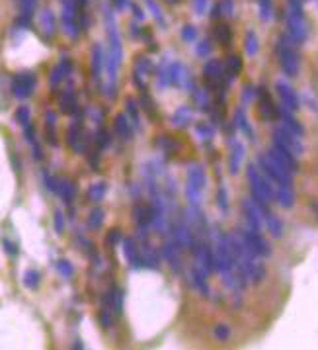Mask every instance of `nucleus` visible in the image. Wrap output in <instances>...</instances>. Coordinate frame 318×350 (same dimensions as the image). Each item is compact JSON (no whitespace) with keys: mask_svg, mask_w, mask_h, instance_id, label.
<instances>
[{"mask_svg":"<svg viewBox=\"0 0 318 350\" xmlns=\"http://www.w3.org/2000/svg\"><path fill=\"white\" fill-rule=\"evenodd\" d=\"M104 223V210L102 208H94L88 215V227L90 229H100Z\"/></svg>","mask_w":318,"mask_h":350,"instance_id":"37","label":"nucleus"},{"mask_svg":"<svg viewBox=\"0 0 318 350\" xmlns=\"http://www.w3.org/2000/svg\"><path fill=\"white\" fill-rule=\"evenodd\" d=\"M76 192H78L76 182H72L70 178H59V188H57V194L61 196V200H63L67 206L72 204V200L76 198Z\"/></svg>","mask_w":318,"mask_h":350,"instance_id":"21","label":"nucleus"},{"mask_svg":"<svg viewBox=\"0 0 318 350\" xmlns=\"http://www.w3.org/2000/svg\"><path fill=\"white\" fill-rule=\"evenodd\" d=\"M311 210H313V213L317 215V219H318V202L315 200V202H311Z\"/></svg>","mask_w":318,"mask_h":350,"instance_id":"59","label":"nucleus"},{"mask_svg":"<svg viewBox=\"0 0 318 350\" xmlns=\"http://www.w3.org/2000/svg\"><path fill=\"white\" fill-rule=\"evenodd\" d=\"M23 137L25 141L31 145V143H35V129H33V125L31 123H27L25 127H23Z\"/></svg>","mask_w":318,"mask_h":350,"instance_id":"54","label":"nucleus"},{"mask_svg":"<svg viewBox=\"0 0 318 350\" xmlns=\"http://www.w3.org/2000/svg\"><path fill=\"white\" fill-rule=\"evenodd\" d=\"M141 104L145 106V110H147L149 114H153V116L157 114V108H155V102H153V100H149V96H147V92H145V90H143V94H141Z\"/></svg>","mask_w":318,"mask_h":350,"instance_id":"52","label":"nucleus"},{"mask_svg":"<svg viewBox=\"0 0 318 350\" xmlns=\"http://www.w3.org/2000/svg\"><path fill=\"white\" fill-rule=\"evenodd\" d=\"M133 215H135V221L137 225H139V235L145 239L147 237V229L151 227V219H153V210H151V206H137L135 211H133Z\"/></svg>","mask_w":318,"mask_h":350,"instance_id":"16","label":"nucleus"},{"mask_svg":"<svg viewBox=\"0 0 318 350\" xmlns=\"http://www.w3.org/2000/svg\"><path fill=\"white\" fill-rule=\"evenodd\" d=\"M2 247H4V253L6 255H10V257H18V245L16 243H12L10 239H2Z\"/></svg>","mask_w":318,"mask_h":350,"instance_id":"48","label":"nucleus"},{"mask_svg":"<svg viewBox=\"0 0 318 350\" xmlns=\"http://www.w3.org/2000/svg\"><path fill=\"white\" fill-rule=\"evenodd\" d=\"M277 112H279V119H281V123H283V127L285 129H289L291 133H295L297 137H303L305 135V127L301 125V121L293 116V112L289 110V108H285L283 104L281 106H277Z\"/></svg>","mask_w":318,"mask_h":350,"instance_id":"14","label":"nucleus"},{"mask_svg":"<svg viewBox=\"0 0 318 350\" xmlns=\"http://www.w3.org/2000/svg\"><path fill=\"white\" fill-rule=\"evenodd\" d=\"M114 131H115V135H117L119 139L129 141L131 137H133V123H129L127 116H123V114H121V116H115Z\"/></svg>","mask_w":318,"mask_h":350,"instance_id":"22","label":"nucleus"},{"mask_svg":"<svg viewBox=\"0 0 318 350\" xmlns=\"http://www.w3.org/2000/svg\"><path fill=\"white\" fill-rule=\"evenodd\" d=\"M67 143L68 147H72L76 153L84 151V145H82V123L80 121H74L67 129Z\"/></svg>","mask_w":318,"mask_h":350,"instance_id":"19","label":"nucleus"},{"mask_svg":"<svg viewBox=\"0 0 318 350\" xmlns=\"http://www.w3.org/2000/svg\"><path fill=\"white\" fill-rule=\"evenodd\" d=\"M217 206H219V210L223 211V213H227L228 211V192L225 184H221L219 190H217Z\"/></svg>","mask_w":318,"mask_h":350,"instance_id":"40","label":"nucleus"},{"mask_svg":"<svg viewBox=\"0 0 318 350\" xmlns=\"http://www.w3.org/2000/svg\"><path fill=\"white\" fill-rule=\"evenodd\" d=\"M240 210H242V215H244V221H246V225H248V229L252 231H262V227H264V213L262 210L252 202V198H246V200H242V204H240Z\"/></svg>","mask_w":318,"mask_h":350,"instance_id":"7","label":"nucleus"},{"mask_svg":"<svg viewBox=\"0 0 318 350\" xmlns=\"http://www.w3.org/2000/svg\"><path fill=\"white\" fill-rule=\"evenodd\" d=\"M275 92L279 96V100H281V104L285 106V108H289L291 112H297L299 110V94L295 92V88L289 84V82H285V80H277L275 82Z\"/></svg>","mask_w":318,"mask_h":350,"instance_id":"10","label":"nucleus"},{"mask_svg":"<svg viewBox=\"0 0 318 350\" xmlns=\"http://www.w3.org/2000/svg\"><path fill=\"white\" fill-rule=\"evenodd\" d=\"M137 72H143V74H147V72H151L153 70V63L149 61V59H145V57H141L139 61H137Z\"/></svg>","mask_w":318,"mask_h":350,"instance_id":"53","label":"nucleus"},{"mask_svg":"<svg viewBox=\"0 0 318 350\" xmlns=\"http://www.w3.org/2000/svg\"><path fill=\"white\" fill-rule=\"evenodd\" d=\"M157 145H159L160 151H162L164 155H174V153H178V149H180V143L174 139L172 135H160L159 141H157Z\"/></svg>","mask_w":318,"mask_h":350,"instance_id":"30","label":"nucleus"},{"mask_svg":"<svg viewBox=\"0 0 318 350\" xmlns=\"http://www.w3.org/2000/svg\"><path fill=\"white\" fill-rule=\"evenodd\" d=\"M96 147L102 151V149H108L110 147V133L106 131V129H102V127H98V131H96Z\"/></svg>","mask_w":318,"mask_h":350,"instance_id":"42","label":"nucleus"},{"mask_svg":"<svg viewBox=\"0 0 318 350\" xmlns=\"http://www.w3.org/2000/svg\"><path fill=\"white\" fill-rule=\"evenodd\" d=\"M230 327L228 325H217V327L213 329V337L219 341V343H227L228 339H230Z\"/></svg>","mask_w":318,"mask_h":350,"instance_id":"43","label":"nucleus"},{"mask_svg":"<svg viewBox=\"0 0 318 350\" xmlns=\"http://www.w3.org/2000/svg\"><path fill=\"white\" fill-rule=\"evenodd\" d=\"M277 55H279V65L287 76H295L299 72V55L295 49L289 45L285 39H281L277 43Z\"/></svg>","mask_w":318,"mask_h":350,"instance_id":"4","label":"nucleus"},{"mask_svg":"<svg viewBox=\"0 0 318 350\" xmlns=\"http://www.w3.org/2000/svg\"><path fill=\"white\" fill-rule=\"evenodd\" d=\"M256 92H258L256 98H260V114H262V117H266V119H275V117L279 116V112H277V106L273 104L272 94L268 92L266 86L256 88Z\"/></svg>","mask_w":318,"mask_h":350,"instance_id":"12","label":"nucleus"},{"mask_svg":"<svg viewBox=\"0 0 318 350\" xmlns=\"http://www.w3.org/2000/svg\"><path fill=\"white\" fill-rule=\"evenodd\" d=\"M108 305L114 309V313L115 315H121L123 313V292L117 288V286H112L110 288V292H108Z\"/></svg>","mask_w":318,"mask_h":350,"instance_id":"28","label":"nucleus"},{"mask_svg":"<svg viewBox=\"0 0 318 350\" xmlns=\"http://www.w3.org/2000/svg\"><path fill=\"white\" fill-rule=\"evenodd\" d=\"M240 70H242V61H240V57H238V55H230L227 59V74L232 76V78H236V74H240Z\"/></svg>","mask_w":318,"mask_h":350,"instance_id":"35","label":"nucleus"},{"mask_svg":"<svg viewBox=\"0 0 318 350\" xmlns=\"http://www.w3.org/2000/svg\"><path fill=\"white\" fill-rule=\"evenodd\" d=\"M215 35H217V39L223 43V47L230 45L232 31H230V27H228V25H219V27H217V31H215Z\"/></svg>","mask_w":318,"mask_h":350,"instance_id":"41","label":"nucleus"},{"mask_svg":"<svg viewBox=\"0 0 318 350\" xmlns=\"http://www.w3.org/2000/svg\"><path fill=\"white\" fill-rule=\"evenodd\" d=\"M180 249L176 247V243L172 241V237L162 245V257L166 258V262L170 264V268L176 272V274H180L182 272V260H180Z\"/></svg>","mask_w":318,"mask_h":350,"instance_id":"15","label":"nucleus"},{"mask_svg":"<svg viewBox=\"0 0 318 350\" xmlns=\"http://www.w3.org/2000/svg\"><path fill=\"white\" fill-rule=\"evenodd\" d=\"M195 35H197V33H195V29H193V27H189V25H187V27H183L182 37L185 39V41H193V39H195Z\"/></svg>","mask_w":318,"mask_h":350,"instance_id":"56","label":"nucleus"},{"mask_svg":"<svg viewBox=\"0 0 318 350\" xmlns=\"http://www.w3.org/2000/svg\"><path fill=\"white\" fill-rule=\"evenodd\" d=\"M205 184H207V176H205L203 164L191 163L187 166V186H185V196L191 206H199Z\"/></svg>","mask_w":318,"mask_h":350,"instance_id":"2","label":"nucleus"},{"mask_svg":"<svg viewBox=\"0 0 318 350\" xmlns=\"http://www.w3.org/2000/svg\"><path fill=\"white\" fill-rule=\"evenodd\" d=\"M106 192H108V184L106 182H96V184H92L88 188V200L94 202V204H100L104 200Z\"/></svg>","mask_w":318,"mask_h":350,"instance_id":"32","label":"nucleus"},{"mask_svg":"<svg viewBox=\"0 0 318 350\" xmlns=\"http://www.w3.org/2000/svg\"><path fill=\"white\" fill-rule=\"evenodd\" d=\"M100 323H102L106 329H110L112 325H114V317H112L110 305H108V307H102V311H100Z\"/></svg>","mask_w":318,"mask_h":350,"instance_id":"46","label":"nucleus"},{"mask_svg":"<svg viewBox=\"0 0 318 350\" xmlns=\"http://www.w3.org/2000/svg\"><path fill=\"white\" fill-rule=\"evenodd\" d=\"M43 180H45V186L49 192L57 194V188H59V178L57 176H49L47 172H43Z\"/></svg>","mask_w":318,"mask_h":350,"instance_id":"50","label":"nucleus"},{"mask_svg":"<svg viewBox=\"0 0 318 350\" xmlns=\"http://www.w3.org/2000/svg\"><path fill=\"white\" fill-rule=\"evenodd\" d=\"M191 119H193V112L187 106H180L174 112V116H172V125L178 127V129H182V127H187L191 123Z\"/></svg>","mask_w":318,"mask_h":350,"instance_id":"27","label":"nucleus"},{"mask_svg":"<svg viewBox=\"0 0 318 350\" xmlns=\"http://www.w3.org/2000/svg\"><path fill=\"white\" fill-rule=\"evenodd\" d=\"M305 102L311 106L313 112H318V100L315 96H311V92H305Z\"/></svg>","mask_w":318,"mask_h":350,"instance_id":"55","label":"nucleus"},{"mask_svg":"<svg viewBox=\"0 0 318 350\" xmlns=\"http://www.w3.org/2000/svg\"><path fill=\"white\" fill-rule=\"evenodd\" d=\"M273 145H279L283 149H287L289 153H293L295 157H301L305 153V145L301 143V137H297L295 133H291L289 129H285L283 125L275 127L272 131Z\"/></svg>","mask_w":318,"mask_h":350,"instance_id":"3","label":"nucleus"},{"mask_svg":"<svg viewBox=\"0 0 318 350\" xmlns=\"http://www.w3.org/2000/svg\"><path fill=\"white\" fill-rule=\"evenodd\" d=\"M121 241H123V235H121L119 229H112V231L108 233V245H110V247H117Z\"/></svg>","mask_w":318,"mask_h":350,"instance_id":"51","label":"nucleus"},{"mask_svg":"<svg viewBox=\"0 0 318 350\" xmlns=\"http://www.w3.org/2000/svg\"><path fill=\"white\" fill-rule=\"evenodd\" d=\"M268 155L272 157L275 163H279L283 168H287L289 172H299V161H297V157L293 153H289L287 149H283V147H279V145H272L270 149H268Z\"/></svg>","mask_w":318,"mask_h":350,"instance_id":"8","label":"nucleus"},{"mask_svg":"<svg viewBox=\"0 0 318 350\" xmlns=\"http://www.w3.org/2000/svg\"><path fill=\"white\" fill-rule=\"evenodd\" d=\"M39 284H41V274H39V270L27 268V270L23 272V286H25L27 290H37Z\"/></svg>","mask_w":318,"mask_h":350,"instance_id":"31","label":"nucleus"},{"mask_svg":"<svg viewBox=\"0 0 318 350\" xmlns=\"http://www.w3.org/2000/svg\"><path fill=\"white\" fill-rule=\"evenodd\" d=\"M70 70H72V67H70V61L68 59H63L55 69L51 70V74H49V86L51 88H55V86H59L65 78H67L68 74H70Z\"/></svg>","mask_w":318,"mask_h":350,"instance_id":"20","label":"nucleus"},{"mask_svg":"<svg viewBox=\"0 0 318 350\" xmlns=\"http://www.w3.org/2000/svg\"><path fill=\"white\" fill-rule=\"evenodd\" d=\"M35 86H37V78H35V74H31V72H22V74H16V76L12 78L10 90H12V94H14V98H18V100H25V98H29V96L33 94Z\"/></svg>","mask_w":318,"mask_h":350,"instance_id":"6","label":"nucleus"},{"mask_svg":"<svg viewBox=\"0 0 318 350\" xmlns=\"http://www.w3.org/2000/svg\"><path fill=\"white\" fill-rule=\"evenodd\" d=\"M141 257H143V266H149V268L159 270L160 258H159V253H157V249H155V247H151V245L147 243V245H145V249L141 251Z\"/></svg>","mask_w":318,"mask_h":350,"instance_id":"29","label":"nucleus"},{"mask_svg":"<svg viewBox=\"0 0 318 350\" xmlns=\"http://www.w3.org/2000/svg\"><path fill=\"white\" fill-rule=\"evenodd\" d=\"M55 268H57V272L65 278V280H70L72 276H74V266L65 260V258H61V260H57V264H55Z\"/></svg>","mask_w":318,"mask_h":350,"instance_id":"36","label":"nucleus"},{"mask_svg":"<svg viewBox=\"0 0 318 350\" xmlns=\"http://www.w3.org/2000/svg\"><path fill=\"white\" fill-rule=\"evenodd\" d=\"M31 151H33V159H35V161H43V151H41V147H39L37 141L31 143Z\"/></svg>","mask_w":318,"mask_h":350,"instance_id":"57","label":"nucleus"},{"mask_svg":"<svg viewBox=\"0 0 318 350\" xmlns=\"http://www.w3.org/2000/svg\"><path fill=\"white\" fill-rule=\"evenodd\" d=\"M59 108L63 114H76L78 112V102H76V92L72 88H67L65 92L61 94V100H59Z\"/></svg>","mask_w":318,"mask_h":350,"instance_id":"24","label":"nucleus"},{"mask_svg":"<svg viewBox=\"0 0 318 350\" xmlns=\"http://www.w3.org/2000/svg\"><path fill=\"white\" fill-rule=\"evenodd\" d=\"M234 127L236 129H240L246 137H250V141L256 139V135H254V129H252L250 121H248V116H246V110L240 106L236 112H234Z\"/></svg>","mask_w":318,"mask_h":350,"instance_id":"23","label":"nucleus"},{"mask_svg":"<svg viewBox=\"0 0 318 350\" xmlns=\"http://www.w3.org/2000/svg\"><path fill=\"white\" fill-rule=\"evenodd\" d=\"M256 86L254 84H250V82H246L244 86H242V104L246 106V104H250V102H254L256 100Z\"/></svg>","mask_w":318,"mask_h":350,"instance_id":"44","label":"nucleus"},{"mask_svg":"<svg viewBox=\"0 0 318 350\" xmlns=\"http://www.w3.org/2000/svg\"><path fill=\"white\" fill-rule=\"evenodd\" d=\"M228 147H230V153H228V172L232 176H236L240 172V166L244 161V155H246V147L236 141V137H230L228 139Z\"/></svg>","mask_w":318,"mask_h":350,"instance_id":"9","label":"nucleus"},{"mask_svg":"<svg viewBox=\"0 0 318 350\" xmlns=\"http://www.w3.org/2000/svg\"><path fill=\"white\" fill-rule=\"evenodd\" d=\"M14 117H16V121H18L22 127H25L27 123H31V110H29L27 106H20V108L16 110Z\"/></svg>","mask_w":318,"mask_h":350,"instance_id":"39","label":"nucleus"},{"mask_svg":"<svg viewBox=\"0 0 318 350\" xmlns=\"http://www.w3.org/2000/svg\"><path fill=\"white\" fill-rule=\"evenodd\" d=\"M191 92H193V100H195L197 108H199V110H203V112H207V110H209V106H211L207 90H201V88H197V86H195Z\"/></svg>","mask_w":318,"mask_h":350,"instance_id":"34","label":"nucleus"},{"mask_svg":"<svg viewBox=\"0 0 318 350\" xmlns=\"http://www.w3.org/2000/svg\"><path fill=\"white\" fill-rule=\"evenodd\" d=\"M189 278H191V286L197 290V294H201L203 298L211 296V288H209V282H207V274L205 272H201L197 266H193Z\"/></svg>","mask_w":318,"mask_h":350,"instance_id":"18","label":"nucleus"},{"mask_svg":"<svg viewBox=\"0 0 318 350\" xmlns=\"http://www.w3.org/2000/svg\"><path fill=\"white\" fill-rule=\"evenodd\" d=\"M168 2H178V0H168Z\"/></svg>","mask_w":318,"mask_h":350,"instance_id":"60","label":"nucleus"},{"mask_svg":"<svg viewBox=\"0 0 318 350\" xmlns=\"http://www.w3.org/2000/svg\"><path fill=\"white\" fill-rule=\"evenodd\" d=\"M264 225L268 227V231L272 233V237H275V239H281L283 237V221L273 211H268L264 215Z\"/></svg>","mask_w":318,"mask_h":350,"instance_id":"26","label":"nucleus"},{"mask_svg":"<svg viewBox=\"0 0 318 350\" xmlns=\"http://www.w3.org/2000/svg\"><path fill=\"white\" fill-rule=\"evenodd\" d=\"M170 82H172L174 86L187 88V90H193V88H195V82H193L189 70L185 69L183 65H180V63H174V65L170 67Z\"/></svg>","mask_w":318,"mask_h":350,"instance_id":"11","label":"nucleus"},{"mask_svg":"<svg viewBox=\"0 0 318 350\" xmlns=\"http://www.w3.org/2000/svg\"><path fill=\"white\" fill-rule=\"evenodd\" d=\"M258 168L272 180V184H287V186H293V172H289L287 168H283L279 163H275L268 153H262L258 155Z\"/></svg>","mask_w":318,"mask_h":350,"instance_id":"1","label":"nucleus"},{"mask_svg":"<svg viewBox=\"0 0 318 350\" xmlns=\"http://www.w3.org/2000/svg\"><path fill=\"white\" fill-rule=\"evenodd\" d=\"M273 200L283 208V210H291L295 206V190L293 186L287 184H273Z\"/></svg>","mask_w":318,"mask_h":350,"instance_id":"13","label":"nucleus"},{"mask_svg":"<svg viewBox=\"0 0 318 350\" xmlns=\"http://www.w3.org/2000/svg\"><path fill=\"white\" fill-rule=\"evenodd\" d=\"M209 51H211V45H209V41H203V43H199V47L195 49V53H197L199 57H205V55H209Z\"/></svg>","mask_w":318,"mask_h":350,"instance_id":"58","label":"nucleus"},{"mask_svg":"<svg viewBox=\"0 0 318 350\" xmlns=\"http://www.w3.org/2000/svg\"><path fill=\"white\" fill-rule=\"evenodd\" d=\"M195 135L201 141H205V143H209V141L215 137V127L209 125V123H205V121H199L195 125Z\"/></svg>","mask_w":318,"mask_h":350,"instance_id":"33","label":"nucleus"},{"mask_svg":"<svg viewBox=\"0 0 318 350\" xmlns=\"http://www.w3.org/2000/svg\"><path fill=\"white\" fill-rule=\"evenodd\" d=\"M123 253H125L127 262L133 268H143V257H141V251L133 239H123Z\"/></svg>","mask_w":318,"mask_h":350,"instance_id":"17","label":"nucleus"},{"mask_svg":"<svg viewBox=\"0 0 318 350\" xmlns=\"http://www.w3.org/2000/svg\"><path fill=\"white\" fill-rule=\"evenodd\" d=\"M244 49H246V55H250V57H254L256 53H258V39H256V35L254 33H248L246 35V43H244Z\"/></svg>","mask_w":318,"mask_h":350,"instance_id":"45","label":"nucleus"},{"mask_svg":"<svg viewBox=\"0 0 318 350\" xmlns=\"http://www.w3.org/2000/svg\"><path fill=\"white\" fill-rule=\"evenodd\" d=\"M53 225H55V231H57V235H63V231H65V215H63V211H61V210L55 211Z\"/></svg>","mask_w":318,"mask_h":350,"instance_id":"47","label":"nucleus"},{"mask_svg":"<svg viewBox=\"0 0 318 350\" xmlns=\"http://www.w3.org/2000/svg\"><path fill=\"white\" fill-rule=\"evenodd\" d=\"M172 82H170V69H166V67H162L159 72V86L160 88H166V86H170Z\"/></svg>","mask_w":318,"mask_h":350,"instance_id":"49","label":"nucleus"},{"mask_svg":"<svg viewBox=\"0 0 318 350\" xmlns=\"http://www.w3.org/2000/svg\"><path fill=\"white\" fill-rule=\"evenodd\" d=\"M125 108H127V114L131 116V121L135 123L137 127H139V102H137L135 98H127L125 100Z\"/></svg>","mask_w":318,"mask_h":350,"instance_id":"38","label":"nucleus"},{"mask_svg":"<svg viewBox=\"0 0 318 350\" xmlns=\"http://www.w3.org/2000/svg\"><path fill=\"white\" fill-rule=\"evenodd\" d=\"M106 69V57H104V51L102 47L96 45L94 51H92V74H94V80L100 82L102 78V72Z\"/></svg>","mask_w":318,"mask_h":350,"instance_id":"25","label":"nucleus"},{"mask_svg":"<svg viewBox=\"0 0 318 350\" xmlns=\"http://www.w3.org/2000/svg\"><path fill=\"white\" fill-rule=\"evenodd\" d=\"M240 237H242V241L248 245V249H250L252 253H254L258 258L272 257V247H270V243L262 237V233L252 231V229L246 227L244 231H240Z\"/></svg>","mask_w":318,"mask_h":350,"instance_id":"5","label":"nucleus"}]
</instances>
